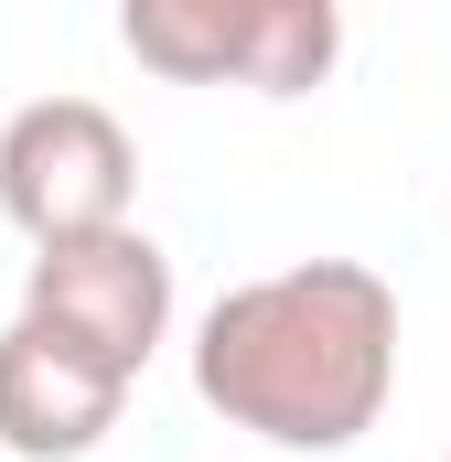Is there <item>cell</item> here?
I'll use <instances>...</instances> for the list:
<instances>
[{
	"instance_id": "6da1fadb",
	"label": "cell",
	"mask_w": 451,
	"mask_h": 462,
	"mask_svg": "<svg viewBox=\"0 0 451 462\" xmlns=\"http://www.w3.org/2000/svg\"><path fill=\"white\" fill-rule=\"evenodd\" d=\"M194 398L258 452H354L398 398V291L365 258H290L194 312Z\"/></svg>"
},
{
	"instance_id": "7a4b0ae2",
	"label": "cell",
	"mask_w": 451,
	"mask_h": 462,
	"mask_svg": "<svg viewBox=\"0 0 451 462\" xmlns=\"http://www.w3.org/2000/svg\"><path fill=\"white\" fill-rule=\"evenodd\" d=\"M118 54L161 87L312 97L344 65V0H118Z\"/></svg>"
},
{
	"instance_id": "3957f363",
	"label": "cell",
	"mask_w": 451,
	"mask_h": 462,
	"mask_svg": "<svg viewBox=\"0 0 451 462\" xmlns=\"http://www.w3.org/2000/svg\"><path fill=\"white\" fill-rule=\"evenodd\" d=\"M22 323L87 345L97 365H118V376L140 387V365L172 345V258H161V236L87 226V236L32 247V269H22Z\"/></svg>"
},
{
	"instance_id": "277c9868",
	"label": "cell",
	"mask_w": 451,
	"mask_h": 462,
	"mask_svg": "<svg viewBox=\"0 0 451 462\" xmlns=\"http://www.w3.org/2000/svg\"><path fill=\"white\" fill-rule=\"evenodd\" d=\"M129 194H140V151L97 97H32L0 118V216L32 247L129 226Z\"/></svg>"
},
{
	"instance_id": "5b68a950",
	"label": "cell",
	"mask_w": 451,
	"mask_h": 462,
	"mask_svg": "<svg viewBox=\"0 0 451 462\" xmlns=\"http://www.w3.org/2000/svg\"><path fill=\"white\" fill-rule=\"evenodd\" d=\"M129 409V376L97 365L87 345L43 334V323H0V452L11 462H87Z\"/></svg>"
},
{
	"instance_id": "8992f818",
	"label": "cell",
	"mask_w": 451,
	"mask_h": 462,
	"mask_svg": "<svg viewBox=\"0 0 451 462\" xmlns=\"http://www.w3.org/2000/svg\"><path fill=\"white\" fill-rule=\"evenodd\" d=\"M441 462H451V452H441Z\"/></svg>"
}]
</instances>
